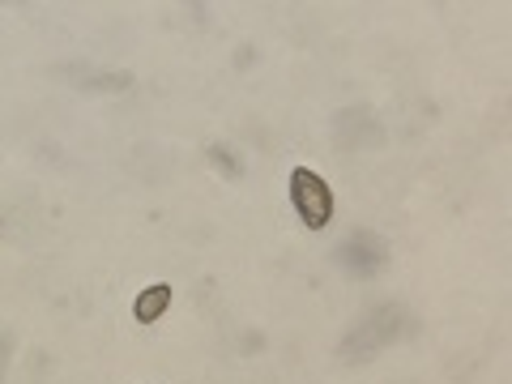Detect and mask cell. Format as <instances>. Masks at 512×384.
<instances>
[{
	"mask_svg": "<svg viewBox=\"0 0 512 384\" xmlns=\"http://www.w3.org/2000/svg\"><path fill=\"white\" fill-rule=\"evenodd\" d=\"M291 205H295V214L303 218V227L308 231L329 227V218H333V192L312 167H295L291 171Z\"/></svg>",
	"mask_w": 512,
	"mask_h": 384,
	"instance_id": "obj_1",
	"label": "cell"
},
{
	"mask_svg": "<svg viewBox=\"0 0 512 384\" xmlns=\"http://www.w3.org/2000/svg\"><path fill=\"white\" fill-rule=\"evenodd\" d=\"M167 308H171V286L167 282H154V286H146V291H137V299H133L137 325H154V320H163Z\"/></svg>",
	"mask_w": 512,
	"mask_h": 384,
	"instance_id": "obj_2",
	"label": "cell"
}]
</instances>
